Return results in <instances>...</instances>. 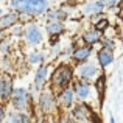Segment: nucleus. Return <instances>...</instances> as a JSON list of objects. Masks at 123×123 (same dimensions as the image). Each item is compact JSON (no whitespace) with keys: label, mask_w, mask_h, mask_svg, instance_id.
Segmentation results:
<instances>
[{"label":"nucleus","mask_w":123,"mask_h":123,"mask_svg":"<svg viewBox=\"0 0 123 123\" xmlns=\"http://www.w3.org/2000/svg\"><path fill=\"white\" fill-rule=\"evenodd\" d=\"M105 84H106V76L101 75L98 80H97V83H95V87H97V90H98L100 98L101 100H103V95H105Z\"/></svg>","instance_id":"dca6fc26"},{"label":"nucleus","mask_w":123,"mask_h":123,"mask_svg":"<svg viewBox=\"0 0 123 123\" xmlns=\"http://www.w3.org/2000/svg\"><path fill=\"white\" fill-rule=\"evenodd\" d=\"M72 100H73V90L72 89H66L62 92V101H64V105H72Z\"/></svg>","instance_id":"f3484780"},{"label":"nucleus","mask_w":123,"mask_h":123,"mask_svg":"<svg viewBox=\"0 0 123 123\" xmlns=\"http://www.w3.org/2000/svg\"><path fill=\"white\" fill-rule=\"evenodd\" d=\"M39 123H42V122H39Z\"/></svg>","instance_id":"cd10ccee"},{"label":"nucleus","mask_w":123,"mask_h":123,"mask_svg":"<svg viewBox=\"0 0 123 123\" xmlns=\"http://www.w3.org/2000/svg\"><path fill=\"white\" fill-rule=\"evenodd\" d=\"M73 114H75L76 118H86V111H83V106H78V108L73 109Z\"/></svg>","instance_id":"6ab92c4d"},{"label":"nucleus","mask_w":123,"mask_h":123,"mask_svg":"<svg viewBox=\"0 0 123 123\" xmlns=\"http://www.w3.org/2000/svg\"><path fill=\"white\" fill-rule=\"evenodd\" d=\"M11 6L19 12L30 16H39L47 11L48 2L47 0H11Z\"/></svg>","instance_id":"f257e3e1"},{"label":"nucleus","mask_w":123,"mask_h":123,"mask_svg":"<svg viewBox=\"0 0 123 123\" xmlns=\"http://www.w3.org/2000/svg\"><path fill=\"white\" fill-rule=\"evenodd\" d=\"M47 72H48L47 66H41L39 67V70H37V73H36V78H34V83H36L37 87H41L42 83L45 81V78H47Z\"/></svg>","instance_id":"f8f14e48"},{"label":"nucleus","mask_w":123,"mask_h":123,"mask_svg":"<svg viewBox=\"0 0 123 123\" xmlns=\"http://www.w3.org/2000/svg\"><path fill=\"white\" fill-rule=\"evenodd\" d=\"M108 27H109V20H108V19H100V20L97 22V25H95V30L97 31H103V30H106Z\"/></svg>","instance_id":"a211bd4d"},{"label":"nucleus","mask_w":123,"mask_h":123,"mask_svg":"<svg viewBox=\"0 0 123 123\" xmlns=\"http://www.w3.org/2000/svg\"><path fill=\"white\" fill-rule=\"evenodd\" d=\"M80 73H81L83 78H92V76H95L97 73V67L93 66V64H84V66L80 67Z\"/></svg>","instance_id":"6e6552de"},{"label":"nucleus","mask_w":123,"mask_h":123,"mask_svg":"<svg viewBox=\"0 0 123 123\" xmlns=\"http://www.w3.org/2000/svg\"><path fill=\"white\" fill-rule=\"evenodd\" d=\"M53 98H51V95L50 93H44V95L41 97V108H42V111L44 112H48L51 108H53Z\"/></svg>","instance_id":"9b49d317"},{"label":"nucleus","mask_w":123,"mask_h":123,"mask_svg":"<svg viewBox=\"0 0 123 123\" xmlns=\"http://www.w3.org/2000/svg\"><path fill=\"white\" fill-rule=\"evenodd\" d=\"M12 92V83L9 76H0V100L9 98Z\"/></svg>","instance_id":"20e7f679"},{"label":"nucleus","mask_w":123,"mask_h":123,"mask_svg":"<svg viewBox=\"0 0 123 123\" xmlns=\"http://www.w3.org/2000/svg\"><path fill=\"white\" fill-rule=\"evenodd\" d=\"M111 123H115V120H114V117H111Z\"/></svg>","instance_id":"a878e982"},{"label":"nucleus","mask_w":123,"mask_h":123,"mask_svg":"<svg viewBox=\"0 0 123 123\" xmlns=\"http://www.w3.org/2000/svg\"><path fill=\"white\" fill-rule=\"evenodd\" d=\"M93 123H100V120H97V118L93 117Z\"/></svg>","instance_id":"393cba45"},{"label":"nucleus","mask_w":123,"mask_h":123,"mask_svg":"<svg viewBox=\"0 0 123 123\" xmlns=\"http://www.w3.org/2000/svg\"><path fill=\"white\" fill-rule=\"evenodd\" d=\"M90 55V48L89 47H83V48H78V50L73 51V59L76 61H84L87 56Z\"/></svg>","instance_id":"4468645a"},{"label":"nucleus","mask_w":123,"mask_h":123,"mask_svg":"<svg viewBox=\"0 0 123 123\" xmlns=\"http://www.w3.org/2000/svg\"><path fill=\"white\" fill-rule=\"evenodd\" d=\"M98 61L101 64V67H108L114 61V55H112V51L109 48H101L98 51Z\"/></svg>","instance_id":"0eeeda50"},{"label":"nucleus","mask_w":123,"mask_h":123,"mask_svg":"<svg viewBox=\"0 0 123 123\" xmlns=\"http://www.w3.org/2000/svg\"><path fill=\"white\" fill-rule=\"evenodd\" d=\"M2 14H3V11H2V9H0V16H2Z\"/></svg>","instance_id":"bb28decb"},{"label":"nucleus","mask_w":123,"mask_h":123,"mask_svg":"<svg viewBox=\"0 0 123 123\" xmlns=\"http://www.w3.org/2000/svg\"><path fill=\"white\" fill-rule=\"evenodd\" d=\"M64 16L66 14H64L62 11H51L50 14H48V19H50V20H56V19L59 20V17H64Z\"/></svg>","instance_id":"aec40b11"},{"label":"nucleus","mask_w":123,"mask_h":123,"mask_svg":"<svg viewBox=\"0 0 123 123\" xmlns=\"http://www.w3.org/2000/svg\"><path fill=\"white\" fill-rule=\"evenodd\" d=\"M105 44H106V47H109V48H112V47H114V44H112L111 41H105Z\"/></svg>","instance_id":"5701e85b"},{"label":"nucleus","mask_w":123,"mask_h":123,"mask_svg":"<svg viewBox=\"0 0 123 123\" xmlns=\"http://www.w3.org/2000/svg\"><path fill=\"white\" fill-rule=\"evenodd\" d=\"M25 36H27V41L30 42L31 45H37L42 41V34L39 31V28L36 25H28L27 31H25Z\"/></svg>","instance_id":"7ed1b4c3"},{"label":"nucleus","mask_w":123,"mask_h":123,"mask_svg":"<svg viewBox=\"0 0 123 123\" xmlns=\"http://www.w3.org/2000/svg\"><path fill=\"white\" fill-rule=\"evenodd\" d=\"M3 115H5V112H3V108H2V106H0V122H2Z\"/></svg>","instance_id":"b1692460"},{"label":"nucleus","mask_w":123,"mask_h":123,"mask_svg":"<svg viewBox=\"0 0 123 123\" xmlns=\"http://www.w3.org/2000/svg\"><path fill=\"white\" fill-rule=\"evenodd\" d=\"M76 95H78L80 97V98H86V97L87 95H89V86H87V84L86 83H78V84H76Z\"/></svg>","instance_id":"2eb2a0df"},{"label":"nucleus","mask_w":123,"mask_h":123,"mask_svg":"<svg viewBox=\"0 0 123 123\" xmlns=\"http://www.w3.org/2000/svg\"><path fill=\"white\" fill-rule=\"evenodd\" d=\"M62 30H64V25L61 24L59 20H53V22H50V24L47 25V31L50 34H59Z\"/></svg>","instance_id":"ddd939ff"},{"label":"nucleus","mask_w":123,"mask_h":123,"mask_svg":"<svg viewBox=\"0 0 123 123\" xmlns=\"http://www.w3.org/2000/svg\"><path fill=\"white\" fill-rule=\"evenodd\" d=\"M42 59H44V56L41 53H31L30 55V62H41Z\"/></svg>","instance_id":"412c9836"},{"label":"nucleus","mask_w":123,"mask_h":123,"mask_svg":"<svg viewBox=\"0 0 123 123\" xmlns=\"http://www.w3.org/2000/svg\"><path fill=\"white\" fill-rule=\"evenodd\" d=\"M17 20H19V14L16 11H11V12H8V14L2 16V17H0V30H5V28H8V27H12Z\"/></svg>","instance_id":"39448f33"},{"label":"nucleus","mask_w":123,"mask_h":123,"mask_svg":"<svg viewBox=\"0 0 123 123\" xmlns=\"http://www.w3.org/2000/svg\"><path fill=\"white\" fill-rule=\"evenodd\" d=\"M100 39H101V34H100V31H97V30L87 31V33H84V36H83V41L87 42V44H97Z\"/></svg>","instance_id":"9d476101"},{"label":"nucleus","mask_w":123,"mask_h":123,"mask_svg":"<svg viewBox=\"0 0 123 123\" xmlns=\"http://www.w3.org/2000/svg\"><path fill=\"white\" fill-rule=\"evenodd\" d=\"M97 2H100L103 6H114L118 3V0H97Z\"/></svg>","instance_id":"4be33fe9"},{"label":"nucleus","mask_w":123,"mask_h":123,"mask_svg":"<svg viewBox=\"0 0 123 123\" xmlns=\"http://www.w3.org/2000/svg\"><path fill=\"white\" fill-rule=\"evenodd\" d=\"M12 93V103H14L16 108L22 109L25 108V103H27V92H25V89H16Z\"/></svg>","instance_id":"423d86ee"},{"label":"nucleus","mask_w":123,"mask_h":123,"mask_svg":"<svg viewBox=\"0 0 123 123\" xmlns=\"http://www.w3.org/2000/svg\"><path fill=\"white\" fill-rule=\"evenodd\" d=\"M101 9H103V5L100 2H90L87 5H84L83 11L86 14H97V12H101Z\"/></svg>","instance_id":"1a4fd4ad"},{"label":"nucleus","mask_w":123,"mask_h":123,"mask_svg":"<svg viewBox=\"0 0 123 123\" xmlns=\"http://www.w3.org/2000/svg\"><path fill=\"white\" fill-rule=\"evenodd\" d=\"M72 80V69L69 66H61L53 73V84L55 86H66Z\"/></svg>","instance_id":"f03ea898"}]
</instances>
